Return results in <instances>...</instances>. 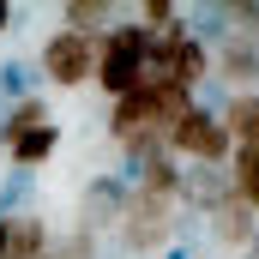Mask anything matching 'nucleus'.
Segmentation results:
<instances>
[{
	"label": "nucleus",
	"instance_id": "423d86ee",
	"mask_svg": "<svg viewBox=\"0 0 259 259\" xmlns=\"http://www.w3.org/2000/svg\"><path fill=\"white\" fill-rule=\"evenodd\" d=\"M145 133H163L151 84H139V91H127V97H115V109H109V139H115V145H133V139H145Z\"/></svg>",
	"mask_w": 259,
	"mask_h": 259
},
{
	"label": "nucleus",
	"instance_id": "9d476101",
	"mask_svg": "<svg viewBox=\"0 0 259 259\" xmlns=\"http://www.w3.org/2000/svg\"><path fill=\"white\" fill-rule=\"evenodd\" d=\"M217 121L229 133L235 151H259V91H241V97H223Z\"/></svg>",
	"mask_w": 259,
	"mask_h": 259
},
{
	"label": "nucleus",
	"instance_id": "9b49d317",
	"mask_svg": "<svg viewBox=\"0 0 259 259\" xmlns=\"http://www.w3.org/2000/svg\"><path fill=\"white\" fill-rule=\"evenodd\" d=\"M55 151H61V127H55V121H42V127L18 133V139L6 145V157H12V169H30V175H36V169H42V163H49Z\"/></svg>",
	"mask_w": 259,
	"mask_h": 259
},
{
	"label": "nucleus",
	"instance_id": "aec40b11",
	"mask_svg": "<svg viewBox=\"0 0 259 259\" xmlns=\"http://www.w3.org/2000/svg\"><path fill=\"white\" fill-rule=\"evenodd\" d=\"M6 24H12V6H6V0H0V30H6Z\"/></svg>",
	"mask_w": 259,
	"mask_h": 259
},
{
	"label": "nucleus",
	"instance_id": "a211bd4d",
	"mask_svg": "<svg viewBox=\"0 0 259 259\" xmlns=\"http://www.w3.org/2000/svg\"><path fill=\"white\" fill-rule=\"evenodd\" d=\"M42 259H97V241H91L84 229H49Z\"/></svg>",
	"mask_w": 259,
	"mask_h": 259
},
{
	"label": "nucleus",
	"instance_id": "f257e3e1",
	"mask_svg": "<svg viewBox=\"0 0 259 259\" xmlns=\"http://www.w3.org/2000/svg\"><path fill=\"white\" fill-rule=\"evenodd\" d=\"M145 55H151V30H145L139 18L103 30V49H97V84L109 91V103L145 84Z\"/></svg>",
	"mask_w": 259,
	"mask_h": 259
},
{
	"label": "nucleus",
	"instance_id": "dca6fc26",
	"mask_svg": "<svg viewBox=\"0 0 259 259\" xmlns=\"http://www.w3.org/2000/svg\"><path fill=\"white\" fill-rule=\"evenodd\" d=\"M24 97H42V72L30 61H0V103H24Z\"/></svg>",
	"mask_w": 259,
	"mask_h": 259
},
{
	"label": "nucleus",
	"instance_id": "f3484780",
	"mask_svg": "<svg viewBox=\"0 0 259 259\" xmlns=\"http://www.w3.org/2000/svg\"><path fill=\"white\" fill-rule=\"evenodd\" d=\"M223 12H229V42L259 49V0H223Z\"/></svg>",
	"mask_w": 259,
	"mask_h": 259
},
{
	"label": "nucleus",
	"instance_id": "6e6552de",
	"mask_svg": "<svg viewBox=\"0 0 259 259\" xmlns=\"http://www.w3.org/2000/svg\"><path fill=\"white\" fill-rule=\"evenodd\" d=\"M223 193H229V175H223V169H211V163H181V193H175V205H187L193 217H205Z\"/></svg>",
	"mask_w": 259,
	"mask_h": 259
},
{
	"label": "nucleus",
	"instance_id": "ddd939ff",
	"mask_svg": "<svg viewBox=\"0 0 259 259\" xmlns=\"http://www.w3.org/2000/svg\"><path fill=\"white\" fill-rule=\"evenodd\" d=\"M115 0H66L61 6V30H78V36H103L115 24Z\"/></svg>",
	"mask_w": 259,
	"mask_h": 259
},
{
	"label": "nucleus",
	"instance_id": "f8f14e48",
	"mask_svg": "<svg viewBox=\"0 0 259 259\" xmlns=\"http://www.w3.org/2000/svg\"><path fill=\"white\" fill-rule=\"evenodd\" d=\"M42 247H49V223H42V217H30V211L6 217V241H0V259H42Z\"/></svg>",
	"mask_w": 259,
	"mask_h": 259
},
{
	"label": "nucleus",
	"instance_id": "7ed1b4c3",
	"mask_svg": "<svg viewBox=\"0 0 259 259\" xmlns=\"http://www.w3.org/2000/svg\"><path fill=\"white\" fill-rule=\"evenodd\" d=\"M97 49H103V36L49 30L42 49H36V72H42V84H55V91H84V84L97 78Z\"/></svg>",
	"mask_w": 259,
	"mask_h": 259
},
{
	"label": "nucleus",
	"instance_id": "6ab92c4d",
	"mask_svg": "<svg viewBox=\"0 0 259 259\" xmlns=\"http://www.w3.org/2000/svg\"><path fill=\"white\" fill-rule=\"evenodd\" d=\"M30 193H36V175H30V169H12L6 187H0V217H18V211L30 205Z\"/></svg>",
	"mask_w": 259,
	"mask_h": 259
},
{
	"label": "nucleus",
	"instance_id": "2eb2a0df",
	"mask_svg": "<svg viewBox=\"0 0 259 259\" xmlns=\"http://www.w3.org/2000/svg\"><path fill=\"white\" fill-rule=\"evenodd\" d=\"M42 121H55V115H49V97H24V103H6V115H0V145H12L18 133L42 127Z\"/></svg>",
	"mask_w": 259,
	"mask_h": 259
},
{
	"label": "nucleus",
	"instance_id": "412c9836",
	"mask_svg": "<svg viewBox=\"0 0 259 259\" xmlns=\"http://www.w3.org/2000/svg\"><path fill=\"white\" fill-rule=\"evenodd\" d=\"M0 241H6V217H0Z\"/></svg>",
	"mask_w": 259,
	"mask_h": 259
},
{
	"label": "nucleus",
	"instance_id": "39448f33",
	"mask_svg": "<svg viewBox=\"0 0 259 259\" xmlns=\"http://www.w3.org/2000/svg\"><path fill=\"white\" fill-rule=\"evenodd\" d=\"M121 205H127V181H121V175H91L84 193H78V223H72V229H84L91 241H97V235H115Z\"/></svg>",
	"mask_w": 259,
	"mask_h": 259
},
{
	"label": "nucleus",
	"instance_id": "f03ea898",
	"mask_svg": "<svg viewBox=\"0 0 259 259\" xmlns=\"http://www.w3.org/2000/svg\"><path fill=\"white\" fill-rule=\"evenodd\" d=\"M175 229H181V205L175 199H151V193H139V187H127L121 223H115L127 259H145V253H157V247H169Z\"/></svg>",
	"mask_w": 259,
	"mask_h": 259
},
{
	"label": "nucleus",
	"instance_id": "4468645a",
	"mask_svg": "<svg viewBox=\"0 0 259 259\" xmlns=\"http://www.w3.org/2000/svg\"><path fill=\"white\" fill-rule=\"evenodd\" d=\"M229 193L259 217V151H229Z\"/></svg>",
	"mask_w": 259,
	"mask_h": 259
},
{
	"label": "nucleus",
	"instance_id": "20e7f679",
	"mask_svg": "<svg viewBox=\"0 0 259 259\" xmlns=\"http://www.w3.org/2000/svg\"><path fill=\"white\" fill-rule=\"evenodd\" d=\"M163 151L175 157V163H211V169H223L229 163V133H223V121H217V109H187L175 127L163 133Z\"/></svg>",
	"mask_w": 259,
	"mask_h": 259
},
{
	"label": "nucleus",
	"instance_id": "1a4fd4ad",
	"mask_svg": "<svg viewBox=\"0 0 259 259\" xmlns=\"http://www.w3.org/2000/svg\"><path fill=\"white\" fill-rule=\"evenodd\" d=\"M205 223H211V235H217L223 247H235V253H241V247L259 235V217H253V211H247L235 193H223V199H217V205L205 211Z\"/></svg>",
	"mask_w": 259,
	"mask_h": 259
},
{
	"label": "nucleus",
	"instance_id": "0eeeda50",
	"mask_svg": "<svg viewBox=\"0 0 259 259\" xmlns=\"http://www.w3.org/2000/svg\"><path fill=\"white\" fill-rule=\"evenodd\" d=\"M211 84H235L229 97L253 91V84H259V49H247V42H223V49H211Z\"/></svg>",
	"mask_w": 259,
	"mask_h": 259
}]
</instances>
